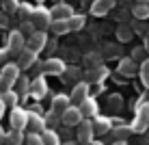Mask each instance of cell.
<instances>
[{
	"label": "cell",
	"instance_id": "1",
	"mask_svg": "<svg viewBox=\"0 0 149 145\" xmlns=\"http://www.w3.org/2000/svg\"><path fill=\"white\" fill-rule=\"evenodd\" d=\"M22 76V69L17 67V63H7L0 71V85H2V91L7 89H13L17 78Z\"/></svg>",
	"mask_w": 149,
	"mask_h": 145
},
{
	"label": "cell",
	"instance_id": "2",
	"mask_svg": "<svg viewBox=\"0 0 149 145\" xmlns=\"http://www.w3.org/2000/svg\"><path fill=\"white\" fill-rule=\"evenodd\" d=\"M52 20H54V18H52V11H50V9H45V7H35L30 22L35 24V28H37V30H45V28H50Z\"/></svg>",
	"mask_w": 149,
	"mask_h": 145
},
{
	"label": "cell",
	"instance_id": "3",
	"mask_svg": "<svg viewBox=\"0 0 149 145\" xmlns=\"http://www.w3.org/2000/svg\"><path fill=\"white\" fill-rule=\"evenodd\" d=\"M130 128H132V132H138V134H143L149 128V102H145V104L138 106L136 119H134V123H132Z\"/></svg>",
	"mask_w": 149,
	"mask_h": 145
},
{
	"label": "cell",
	"instance_id": "4",
	"mask_svg": "<svg viewBox=\"0 0 149 145\" xmlns=\"http://www.w3.org/2000/svg\"><path fill=\"white\" fill-rule=\"evenodd\" d=\"M93 134H95V130H93V121H91V119H82L80 126H78V132H76V139H78V143H80V145H89L91 141H95Z\"/></svg>",
	"mask_w": 149,
	"mask_h": 145
},
{
	"label": "cell",
	"instance_id": "5",
	"mask_svg": "<svg viewBox=\"0 0 149 145\" xmlns=\"http://www.w3.org/2000/svg\"><path fill=\"white\" fill-rule=\"evenodd\" d=\"M65 71H67V65H65L63 59H45L43 61V74H50V76H63Z\"/></svg>",
	"mask_w": 149,
	"mask_h": 145
},
{
	"label": "cell",
	"instance_id": "6",
	"mask_svg": "<svg viewBox=\"0 0 149 145\" xmlns=\"http://www.w3.org/2000/svg\"><path fill=\"white\" fill-rule=\"evenodd\" d=\"M24 48H26V37H24L19 30L9 33V54H11V56H17Z\"/></svg>",
	"mask_w": 149,
	"mask_h": 145
},
{
	"label": "cell",
	"instance_id": "7",
	"mask_svg": "<svg viewBox=\"0 0 149 145\" xmlns=\"http://www.w3.org/2000/svg\"><path fill=\"white\" fill-rule=\"evenodd\" d=\"M9 121H11V128H15V130H26L28 128V113L24 108L15 106L11 111V115H9Z\"/></svg>",
	"mask_w": 149,
	"mask_h": 145
},
{
	"label": "cell",
	"instance_id": "8",
	"mask_svg": "<svg viewBox=\"0 0 149 145\" xmlns=\"http://www.w3.org/2000/svg\"><path fill=\"white\" fill-rule=\"evenodd\" d=\"M45 46H48V35H45V30H35V33L26 39V48L35 50L37 54L45 48Z\"/></svg>",
	"mask_w": 149,
	"mask_h": 145
},
{
	"label": "cell",
	"instance_id": "9",
	"mask_svg": "<svg viewBox=\"0 0 149 145\" xmlns=\"http://www.w3.org/2000/svg\"><path fill=\"white\" fill-rule=\"evenodd\" d=\"M86 97H91V95H89V82H76L74 89H71V95H69L71 104H74V106H80Z\"/></svg>",
	"mask_w": 149,
	"mask_h": 145
},
{
	"label": "cell",
	"instance_id": "10",
	"mask_svg": "<svg viewBox=\"0 0 149 145\" xmlns=\"http://www.w3.org/2000/svg\"><path fill=\"white\" fill-rule=\"evenodd\" d=\"M82 119H84V117H82L80 106H74V104H71L67 111L63 113V117H61V123H65V126H76V128H78Z\"/></svg>",
	"mask_w": 149,
	"mask_h": 145
},
{
	"label": "cell",
	"instance_id": "11",
	"mask_svg": "<svg viewBox=\"0 0 149 145\" xmlns=\"http://www.w3.org/2000/svg\"><path fill=\"white\" fill-rule=\"evenodd\" d=\"M15 63H17L19 69H30V67L37 63V52L30 50V48H24L22 52L17 54V61H15Z\"/></svg>",
	"mask_w": 149,
	"mask_h": 145
},
{
	"label": "cell",
	"instance_id": "12",
	"mask_svg": "<svg viewBox=\"0 0 149 145\" xmlns=\"http://www.w3.org/2000/svg\"><path fill=\"white\" fill-rule=\"evenodd\" d=\"M69 106H71V100L65 95V93H58V95L52 97V113H54V115L63 117V113L67 111Z\"/></svg>",
	"mask_w": 149,
	"mask_h": 145
},
{
	"label": "cell",
	"instance_id": "13",
	"mask_svg": "<svg viewBox=\"0 0 149 145\" xmlns=\"http://www.w3.org/2000/svg\"><path fill=\"white\" fill-rule=\"evenodd\" d=\"M28 130L35 132V134H41L43 130H48V126H45V117H41L39 113H28Z\"/></svg>",
	"mask_w": 149,
	"mask_h": 145
},
{
	"label": "cell",
	"instance_id": "14",
	"mask_svg": "<svg viewBox=\"0 0 149 145\" xmlns=\"http://www.w3.org/2000/svg\"><path fill=\"white\" fill-rule=\"evenodd\" d=\"M30 93H33V97H45V93H48V82H45L43 76H37L35 80H30Z\"/></svg>",
	"mask_w": 149,
	"mask_h": 145
},
{
	"label": "cell",
	"instance_id": "15",
	"mask_svg": "<svg viewBox=\"0 0 149 145\" xmlns=\"http://www.w3.org/2000/svg\"><path fill=\"white\" fill-rule=\"evenodd\" d=\"M136 71H138V65H136V61L132 59V56H127V59H121V61H119V74H121V76L132 78V76H136Z\"/></svg>",
	"mask_w": 149,
	"mask_h": 145
},
{
	"label": "cell",
	"instance_id": "16",
	"mask_svg": "<svg viewBox=\"0 0 149 145\" xmlns=\"http://www.w3.org/2000/svg\"><path fill=\"white\" fill-rule=\"evenodd\" d=\"M93 130L95 134H106L112 130V121L108 117H102V115H95L93 117Z\"/></svg>",
	"mask_w": 149,
	"mask_h": 145
},
{
	"label": "cell",
	"instance_id": "17",
	"mask_svg": "<svg viewBox=\"0 0 149 145\" xmlns=\"http://www.w3.org/2000/svg\"><path fill=\"white\" fill-rule=\"evenodd\" d=\"M80 111H82V117H84V119L95 117V115H97V111H100V106H97L95 97H86V100L80 104Z\"/></svg>",
	"mask_w": 149,
	"mask_h": 145
},
{
	"label": "cell",
	"instance_id": "18",
	"mask_svg": "<svg viewBox=\"0 0 149 145\" xmlns=\"http://www.w3.org/2000/svg\"><path fill=\"white\" fill-rule=\"evenodd\" d=\"M115 4H117V0H95L93 7H91V13L93 15H106Z\"/></svg>",
	"mask_w": 149,
	"mask_h": 145
},
{
	"label": "cell",
	"instance_id": "19",
	"mask_svg": "<svg viewBox=\"0 0 149 145\" xmlns=\"http://www.w3.org/2000/svg\"><path fill=\"white\" fill-rule=\"evenodd\" d=\"M71 15H74V11H71V7L65 4V2H58L56 7H52V18L54 20H69Z\"/></svg>",
	"mask_w": 149,
	"mask_h": 145
},
{
	"label": "cell",
	"instance_id": "20",
	"mask_svg": "<svg viewBox=\"0 0 149 145\" xmlns=\"http://www.w3.org/2000/svg\"><path fill=\"white\" fill-rule=\"evenodd\" d=\"M108 76V69H106L104 65H100V67H91L89 69V74H86V82H102Z\"/></svg>",
	"mask_w": 149,
	"mask_h": 145
},
{
	"label": "cell",
	"instance_id": "21",
	"mask_svg": "<svg viewBox=\"0 0 149 145\" xmlns=\"http://www.w3.org/2000/svg\"><path fill=\"white\" fill-rule=\"evenodd\" d=\"M24 141H26V134H24V130H15V128H11V132H7L4 145H22Z\"/></svg>",
	"mask_w": 149,
	"mask_h": 145
},
{
	"label": "cell",
	"instance_id": "22",
	"mask_svg": "<svg viewBox=\"0 0 149 145\" xmlns=\"http://www.w3.org/2000/svg\"><path fill=\"white\" fill-rule=\"evenodd\" d=\"M13 89H15V93H17L19 97L28 95V93H30V80L26 78V76H19V78H17V82H15V87H13Z\"/></svg>",
	"mask_w": 149,
	"mask_h": 145
},
{
	"label": "cell",
	"instance_id": "23",
	"mask_svg": "<svg viewBox=\"0 0 149 145\" xmlns=\"http://www.w3.org/2000/svg\"><path fill=\"white\" fill-rule=\"evenodd\" d=\"M0 100L4 102V106H11V108H15V104H17V100H19V95L15 93V89H7V91H2V93H0Z\"/></svg>",
	"mask_w": 149,
	"mask_h": 145
},
{
	"label": "cell",
	"instance_id": "24",
	"mask_svg": "<svg viewBox=\"0 0 149 145\" xmlns=\"http://www.w3.org/2000/svg\"><path fill=\"white\" fill-rule=\"evenodd\" d=\"M132 15H134L136 20H149V4H143V2H136L134 7H132Z\"/></svg>",
	"mask_w": 149,
	"mask_h": 145
},
{
	"label": "cell",
	"instance_id": "25",
	"mask_svg": "<svg viewBox=\"0 0 149 145\" xmlns=\"http://www.w3.org/2000/svg\"><path fill=\"white\" fill-rule=\"evenodd\" d=\"M50 30L54 35H65V33H69V24H67V20H52Z\"/></svg>",
	"mask_w": 149,
	"mask_h": 145
},
{
	"label": "cell",
	"instance_id": "26",
	"mask_svg": "<svg viewBox=\"0 0 149 145\" xmlns=\"http://www.w3.org/2000/svg\"><path fill=\"white\" fill-rule=\"evenodd\" d=\"M41 139H43V145H61V139H58V134H56L54 130H43L41 132Z\"/></svg>",
	"mask_w": 149,
	"mask_h": 145
},
{
	"label": "cell",
	"instance_id": "27",
	"mask_svg": "<svg viewBox=\"0 0 149 145\" xmlns=\"http://www.w3.org/2000/svg\"><path fill=\"white\" fill-rule=\"evenodd\" d=\"M67 24H69V30H82L84 28V24H86V20H84V15H71V18L67 20Z\"/></svg>",
	"mask_w": 149,
	"mask_h": 145
},
{
	"label": "cell",
	"instance_id": "28",
	"mask_svg": "<svg viewBox=\"0 0 149 145\" xmlns=\"http://www.w3.org/2000/svg\"><path fill=\"white\" fill-rule=\"evenodd\" d=\"M138 76H141L143 85L149 89V59H145V61L141 63V67H138Z\"/></svg>",
	"mask_w": 149,
	"mask_h": 145
},
{
	"label": "cell",
	"instance_id": "29",
	"mask_svg": "<svg viewBox=\"0 0 149 145\" xmlns=\"http://www.w3.org/2000/svg\"><path fill=\"white\" fill-rule=\"evenodd\" d=\"M117 37H119V41H130L132 39V28L127 26V24H119V28H117Z\"/></svg>",
	"mask_w": 149,
	"mask_h": 145
},
{
	"label": "cell",
	"instance_id": "30",
	"mask_svg": "<svg viewBox=\"0 0 149 145\" xmlns=\"http://www.w3.org/2000/svg\"><path fill=\"white\" fill-rule=\"evenodd\" d=\"M0 4H2V7H4V13H17V7H19V4H17V0H0Z\"/></svg>",
	"mask_w": 149,
	"mask_h": 145
},
{
	"label": "cell",
	"instance_id": "31",
	"mask_svg": "<svg viewBox=\"0 0 149 145\" xmlns=\"http://www.w3.org/2000/svg\"><path fill=\"white\" fill-rule=\"evenodd\" d=\"M33 11H35V9L30 7V4H19V7H17V13L24 18V22H28V20L33 18Z\"/></svg>",
	"mask_w": 149,
	"mask_h": 145
},
{
	"label": "cell",
	"instance_id": "32",
	"mask_svg": "<svg viewBox=\"0 0 149 145\" xmlns=\"http://www.w3.org/2000/svg\"><path fill=\"white\" fill-rule=\"evenodd\" d=\"M112 134H115V137H119V141H125V137H130V134H132V128H127V126L115 128V130H112Z\"/></svg>",
	"mask_w": 149,
	"mask_h": 145
},
{
	"label": "cell",
	"instance_id": "33",
	"mask_svg": "<svg viewBox=\"0 0 149 145\" xmlns=\"http://www.w3.org/2000/svg\"><path fill=\"white\" fill-rule=\"evenodd\" d=\"M26 145H43V139H41V134H35V132H28L26 134Z\"/></svg>",
	"mask_w": 149,
	"mask_h": 145
},
{
	"label": "cell",
	"instance_id": "34",
	"mask_svg": "<svg viewBox=\"0 0 149 145\" xmlns=\"http://www.w3.org/2000/svg\"><path fill=\"white\" fill-rule=\"evenodd\" d=\"M58 121H61V117H58V115H54L52 111H50L48 115H45V126H48L50 130H54V126H56Z\"/></svg>",
	"mask_w": 149,
	"mask_h": 145
},
{
	"label": "cell",
	"instance_id": "35",
	"mask_svg": "<svg viewBox=\"0 0 149 145\" xmlns=\"http://www.w3.org/2000/svg\"><path fill=\"white\" fill-rule=\"evenodd\" d=\"M35 30H37V28H35V24L30 22V20H28V22H22V28H19V33H22L24 37H26V35L30 37V35H33Z\"/></svg>",
	"mask_w": 149,
	"mask_h": 145
},
{
	"label": "cell",
	"instance_id": "36",
	"mask_svg": "<svg viewBox=\"0 0 149 145\" xmlns=\"http://www.w3.org/2000/svg\"><path fill=\"white\" fill-rule=\"evenodd\" d=\"M86 63H89L91 67H100L102 65V56L97 54V52H91L89 56H86Z\"/></svg>",
	"mask_w": 149,
	"mask_h": 145
},
{
	"label": "cell",
	"instance_id": "37",
	"mask_svg": "<svg viewBox=\"0 0 149 145\" xmlns=\"http://www.w3.org/2000/svg\"><path fill=\"white\" fill-rule=\"evenodd\" d=\"M145 52H147V50H145V46H143V48H136V50H132V59H134V61H141L143 56H145ZM143 61H145V59H143Z\"/></svg>",
	"mask_w": 149,
	"mask_h": 145
},
{
	"label": "cell",
	"instance_id": "38",
	"mask_svg": "<svg viewBox=\"0 0 149 145\" xmlns=\"http://www.w3.org/2000/svg\"><path fill=\"white\" fill-rule=\"evenodd\" d=\"M9 26V15L4 11H0V28H7Z\"/></svg>",
	"mask_w": 149,
	"mask_h": 145
},
{
	"label": "cell",
	"instance_id": "39",
	"mask_svg": "<svg viewBox=\"0 0 149 145\" xmlns=\"http://www.w3.org/2000/svg\"><path fill=\"white\" fill-rule=\"evenodd\" d=\"M78 74H80L78 69H67V78H71V80H76V78H78Z\"/></svg>",
	"mask_w": 149,
	"mask_h": 145
},
{
	"label": "cell",
	"instance_id": "40",
	"mask_svg": "<svg viewBox=\"0 0 149 145\" xmlns=\"http://www.w3.org/2000/svg\"><path fill=\"white\" fill-rule=\"evenodd\" d=\"M4 139H7V132H4L2 126H0V145H4Z\"/></svg>",
	"mask_w": 149,
	"mask_h": 145
},
{
	"label": "cell",
	"instance_id": "41",
	"mask_svg": "<svg viewBox=\"0 0 149 145\" xmlns=\"http://www.w3.org/2000/svg\"><path fill=\"white\" fill-rule=\"evenodd\" d=\"M4 111H7V106H4V102L0 100V119H2V115H4Z\"/></svg>",
	"mask_w": 149,
	"mask_h": 145
},
{
	"label": "cell",
	"instance_id": "42",
	"mask_svg": "<svg viewBox=\"0 0 149 145\" xmlns=\"http://www.w3.org/2000/svg\"><path fill=\"white\" fill-rule=\"evenodd\" d=\"M145 50H147V52H149V33L145 35Z\"/></svg>",
	"mask_w": 149,
	"mask_h": 145
},
{
	"label": "cell",
	"instance_id": "43",
	"mask_svg": "<svg viewBox=\"0 0 149 145\" xmlns=\"http://www.w3.org/2000/svg\"><path fill=\"white\" fill-rule=\"evenodd\" d=\"M89 145H104V143H102V141H91Z\"/></svg>",
	"mask_w": 149,
	"mask_h": 145
},
{
	"label": "cell",
	"instance_id": "44",
	"mask_svg": "<svg viewBox=\"0 0 149 145\" xmlns=\"http://www.w3.org/2000/svg\"><path fill=\"white\" fill-rule=\"evenodd\" d=\"M112 145H127V143H125V141H115Z\"/></svg>",
	"mask_w": 149,
	"mask_h": 145
},
{
	"label": "cell",
	"instance_id": "45",
	"mask_svg": "<svg viewBox=\"0 0 149 145\" xmlns=\"http://www.w3.org/2000/svg\"><path fill=\"white\" fill-rule=\"evenodd\" d=\"M136 2H143V4H149V0H136Z\"/></svg>",
	"mask_w": 149,
	"mask_h": 145
},
{
	"label": "cell",
	"instance_id": "46",
	"mask_svg": "<svg viewBox=\"0 0 149 145\" xmlns=\"http://www.w3.org/2000/svg\"><path fill=\"white\" fill-rule=\"evenodd\" d=\"M0 91H2V85H0Z\"/></svg>",
	"mask_w": 149,
	"mask_h": 145
},
{
	"label": "cell",
	"instance_id": "47",
	"mask_svg": "<svg viewBox=\"0 0 149 145\" xmlns=\"http://www.w3.org/2000/svg\"><path fill=\"white\" fill-rule=\"evenodd\" d=\"M39 2H41V0H39Z\"/></svg>",
	"mask_w": 149,
	"mask_h": 145
}]
</instances>
